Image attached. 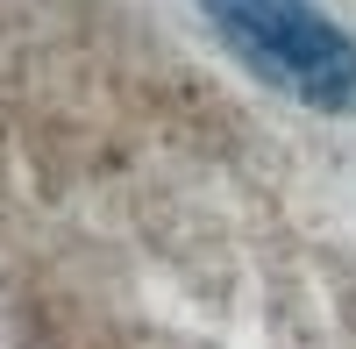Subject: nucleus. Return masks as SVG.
Returning <instances> with one entry per match:
<instances>
[{
  "label": "nucleus",
  "mask_w": 356,
  "mask_h": 349,
  "mask_svg": "<svg viewBox=\"0 0 356 349\" xmlns=\"http://www.w3.org/2000/svg\"><path fill=\"white\" fill-rule=\"evenodd\" d=\"M200 15L285 100L335 122L356 114V36L321 0H200Z\"/></svg>",
  "instance_id": "1"
}]
</instances>
